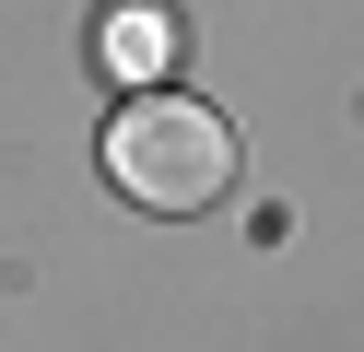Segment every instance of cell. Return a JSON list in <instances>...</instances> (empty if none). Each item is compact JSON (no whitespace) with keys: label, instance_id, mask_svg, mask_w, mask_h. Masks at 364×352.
<instances>
[{"label":"cell","instance_id":"cell-2","mask_svg":"<svg viewBox=\"0 0 364 352\" xmlns=\"http://www.w3.org/2000/svg\"><path fill=\"white\" fill-rule=\"evenodd\" d=\"M106 59H118L129 82H153V70H165V12H118V36H106Z\"/></svg>","mask_w":364,"mask_h":352},{"label":"cell","instance_id":"cell-1","mask_svg":"<svg viewBox=\"0 0 364 352\" xmlns=\"http://www.w3.org/2000/svg\"><path fill=\"white\" fill-rule=\"evenodd\" d=\"M106 176L141 211H212L235 188V129H223L200 94H129L106 117Z\"/></svg>","mask_w":364,"mask_h":352}]
</instances>
